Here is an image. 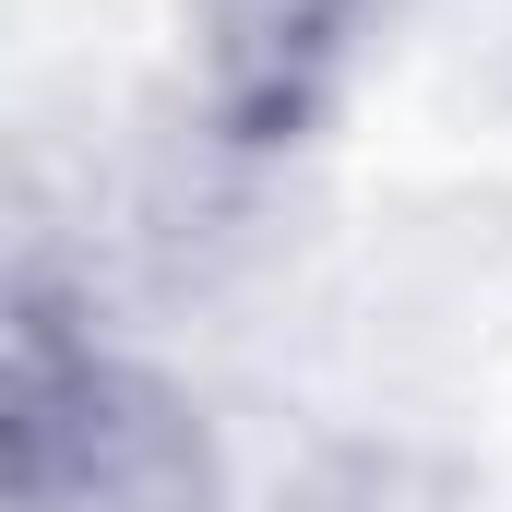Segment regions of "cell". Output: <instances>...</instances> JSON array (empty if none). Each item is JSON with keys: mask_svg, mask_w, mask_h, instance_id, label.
I'll use <instances>...</instances> for the list:
<instances>
[{"mask_svg": "<svg viewBox=\"0 0 512 512\" xmlns=\"http://www.w3.org/2000/svg\"><path fill=\"white\" fill-rule=\"evenodd\" d=\"M393 24L405 0H179V131L215 167L274 179L346 120Z\"/></svg>", "mask_w": 512, "mask_h": 512, "instance_id": "7a4b0ae2", "label": "cell"}, {"mask_svg": "<svg viewBox=\"0 0 512 512\" xmlns=\"http://www.w3.org/2000/svg\"><path fill=\"white\" fill-rule=\"evenodd\" d=\"M274 512H465V501H453V477H441L429 453H405V441H322V453L274 489Z\"/></svg>", "mask_w": 512, "mask_h": 512, "instance_id": "3957f363", "label": "cell"}, {"mask_svg": "<svg viewBox=\"0 0 512 512\" xmlns=\"http://www.w3.org/2000/svg\"><path fill=\"white\" fill-rule=\"evenodd\" d=\"M0 501L12 512H239L203 393L120 346L96 262H60L48 227L12 251L0 334Z\"/></svg>", "mask_w": 512, "mask_h": 512, "instance_id": "6da1fadb", "label": "cell"}]
</instances>
